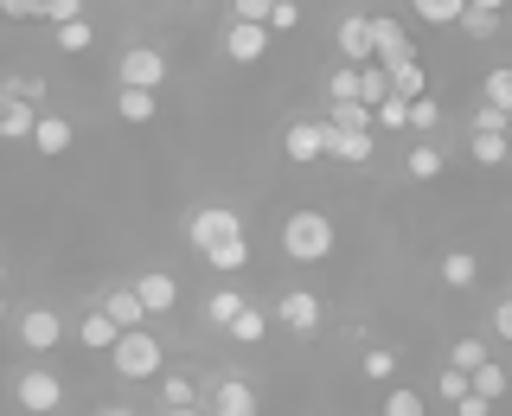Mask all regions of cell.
I'll list each match as a JSON object with an SVG mask.
<instances>
[{"instance_id": "55", "label": "cell", "mask_w": 512, "mask_h": 416, "mask_svg": "<svg viewBox=\"0 0 512 416\" xmlns=\"http://www.w3.org/2000/svg\"><path fill=\"white\" fill-rule=\"evenodd\" d=\"M0 141H7V135H0Z\"/></svg>"}, {"instance_id": "19", "label": "cell", "mask_w": 512, "mask_h": 416, "mask_svg": "<svg viewBox=\"0 0 512 416\" xmlns=\"http://www.w3.org/2000/svg\"><path fill=\"white\" fill-rule=\"evenodd\" d=\"M224 333H231L237 346H256V340H263V333H269V314L256 308V301H244V308L231 314V327H224Z\"/></svg>"}, {"instance_id": "23", "label": "cell", "mask_w": 512, "mask_h": 416, "mask_svg": "<svg viewBox=\"0 0 512 416\" xmlns=\"http://www.w3.org/2000/svg\"><path fill=\"white\" fill-rule=\"evenodd\" d=\"M474 276H480L474 250H448V256H442V282H448V288H474Z\"/></svg>"}, {"instance_id": "5", "label": "cell", "mask_w": 512, "mask_h": 416, "mask_svg": "<svg viewBox=\"0 0 512 416\" xmlns=\"http://www.w3.org/2000/svg\"><path fill=\"white\" fill-rule=\"evenodd\" d=\"M116 77H122V90H160L167 84V52L160 45H128Z\"/></svg>"}, {"instance_id": "30", "label": "cell", "mask_w": 512, "mask_h": 416, "mask_svg": "<svg viewBox=\"0 0 512 416\" xmlns=\"http://www.w3.org/2000/svg\"><path fill=\"white\" fill-rule=\"evenodd\" d=\"M52 45L58 52H90V20H64V26H52Z\"/></svg>"}, {"instance_id": "48", "label": "cell", "mask_w": 512, "mask_h": 416, "mask_svg": "<svg viewBox=\"0 0 512 416\" xmlns=\"http://www.w3.org/2000/svg\"><path fill=\"white\" fill-rule=\"evenodd\" d=\"M0 13L7 20H39V0H0Z\"/></svg>"}, {"instance_id": "8", "label": "cell", "mask_w": 512, "mask_h": 416, "mask_svg": "<svg viewBox=\"0 0 512 416\" xmlns=\"http://www.w3.org/2000/svg\"><path fill=\"white\" fill-rule=\"evenodd\" d=\"M372 52H378V64H410V58H416V45H410L404 20L378 13V20H372Z\"/></svg>"}, {"instance_id": "15", "label": "cell", "mask_w": 512, "mask_h": 416, "mask_svg": "<svg viewBox=\"0 0 512 416\" xmlns=\"http://www.w3.org/2000/svg\"><path fill=\"white\" fill-rule=\"evenodd\" d=\"M96 308H103L109 320H116L122 333H128V327H148V320H154V314H148V301H141L135 288H116V295H103V301H96Z\"/></svg>"}, {"instance_id": "32", "label": "cell", "mask_w": 512, "mask_h": 416, "mask_svg": "<svg viewBox=\"0 0 512 416\" xmlns=\"http://www.w3.org/2000/svg\"><path fill=\"white\" fill-rule=\"evenodd\" d=\"M116 109H122V122H154V90H122Z\"/></svg>"}, {"instance_id": "38", "label": "cell", "mask_w": 512, "mask_h": 416, "mask_svg": "<svg viewBox=\"0 0 512 416\" xmlns=\"http://www.w3.org/2000/svg\"><path fill=\"white\" fill-rule=\"evenodd\" d=\"M480 96H487V103H500V109H512V71H487Z\"/></svg>"}, {"instance_id": "34", "label": "cell", "mask_w": 512, "mask_h": 416, "mask_svg": "<svg viewBox=\"0 0 512 416\" xmlns=\"http://www.w3.org/2000/svg\"><path fill=\"white\" fill-rule=\"evenodd\" d=\"M378 128H410V96H384V103L372 109Z\"/></svg>"}, {"instance_id": "50", "label": "cell", "mask_w": 512, "mask_h": 416, "mask_svg": "<svg viewBox=\"0 0 512 416\" xmlns=\"http://www.w3.org/2000/svg\"><path fill=\"white\" fill-rule=\"evenodd\" d=\"M167 416H212V410H199V404H167Z\"/></svg>"}, {"instance_id": "9", "label": "cell", "mask_w": 512, "mask_h": 416, "mask_svg": "<svg viewBox=\"0 0 512 416\" xmlns=\"http://www.w3.org/2000/svg\"><path fill=\"white\" fill-rule=\"evenodd\" d=\"M327 160H346V167H365V160H372V128H346V122H327Z\"/></svg>"}, {"instance_id": "35", "label": "cell", "mask_w": 512, "mask_h": 416, "mask_svg": "<svg viewBox=\"0 0 512 416\" xmlns=\"http://www.w3.org/2000/svg\"><path fill=\"white\" fill-rule=\"evenodd\" d=\"M442 167H448L442 148H410V180H436Z\"/></svg>"}, {"instance_id": "21", "label": "cell", "mask_w": 512, "mask_h": 416, "mask_svg": "<svg viewBox=\"0 0 512 416\" xmlns=\"http://www.w3.org/2000/svg\"><path fill=\"white\" fill-rule=\"evenodd\" d=\"M468 154L480 167H506L512 160V135H468Z\"/></svg>"}, {"instance_id": "20", "label": "cell", "mask_w": 512, "mask_h": 416, "mask_svg": "<svg viewBox=\"0 0 512 416\" xmlns=\"http://www.w3.org/2000/svg\"><path fill=\"white\" fill-rule=\"evenodd\" d=\"M384 96H391V64H378V58H372V64H359V103H372V109H378Z\"/></svg>"}, {"instance_id": "39", "label": "cell", "mask_w": 512, "mask_h": 416, "mask_svg": "<svg viewBox=\"0 0 512 416\" xmlns=\"http://www.w3.org/2000/svg\"><path fill=\"white\" fill-rule=\"evenodd\" d=\"M301 26V0H276L269 7V32H295Z\"/></svg>"}, {"instance_id": "41", "label": "cell", "mask_w": 512, "mask_h": 416, "mask_svg": "<svg viewBox=\"0 0 512 416\" xmlns=\"http://www.w3.org/2000/svg\"><path fill=\"white\" fill-rule=\"evenodd\" d=\"M160 404H199L192 378H160Z\"/></svg>"}, {"instance_id": "37", "label": "cell", "mask_w": 512, "mask_h": 416, "mask_svg": "<svg viewBox=\"0 0 512 416\" xmlns=\"http://www.w3.org/2000/svg\"><path fill=\"white\" fill-rule=\"evenodd\" d=\"M384 416H429V404L416 391H391V397H384Z\"/></svg>"}, {"instance_id": "2", "label": "cell", "mask_w": 512, "mask_h": 416, "mask_svg": "<svg viewBox=\"0 0 512 416\" xmlns=\"http://www.w3.org/2000/svg\"><path fill=\"white\" fill-rule=\"evenodd\" d=\"M109 365H116L122 378H160V365H167V352H160L154 327H128L116 346H109Z\"/></svg>"}, {"instance_id": "26", "label": "cell", "mask_w": 512, "mask_h": 416, "mask_svg": "<svg viewBox=\"0 0 512 416\" xmlns=\"http://www.w3.org/2000/svg\"><path fill=\"white\" fill-rule=\"evenodd\" d=\"M468 135H512V109L480 103V109H474V122H468Z\"/></svg>"}, {"instance_id": "52", "label": "cell", "mask_w": 512, "mask_h": 416, "mask_svg": "<svg viewBox=\"0 0 512 416\" xmlns=\"http://www.w3.org/2000/svg\"><path fill=\"white\" fill-rule=\"evenodd\" d=\"M0 282H7V263H0Z\"/></svg>"}, {"instance_id": "1", "label": "cell", "mask_w": 512, "mask_h": 416, "mask_svg": "<svg viewBox=\"0 0 512 416\" xmlns=\"http://www.w3.org/2000/svg\"><path fill=\"white\" fill-rule=\"evenodd\" d=\"M282 256H288V263H327V256H333V218L327 212H288Z\"/></svg>"}, {"instance_id": "10", "label": "cell", "mask_w": 512, "mask_h": 416, "mask_svg": "<svg viewBox=\"0 0 512 416\" xmlns=\"http://www.w3.org/2000/svg\"><path fill=\"white\" fill-rule=\"evenodd\" d=\"M58 340H64L58 308H32V314H20V346H26V352H52Z\"/></svg>"}, {"instance_id": "45", "label": "cell", "mask_w": 512, "mask_h": 416, "mask_svg": "<svg viewBox=\"0 0 512 416\" xmlns=\"http://www.w3.org/2000/svg\"><path fill=\"white\" fill-rule=\"evenodd\" d=\"M391 372H397V352H384V346L365 352V378H391Z\"/></svg>"}, {"instance_id": "44", "label": "cell", "mask_w": 512, "mask_h": 416, "mask_svg": "<svg viewBox=\"0 0 512 416\" xmlns=\"http://www.w3.org/2000/svg\"><path fill=\"white\" fill-rule=\"evenodd\" d=\"M436 391H442V404H455V397L468 391V372H461V365H448V372L436 378Z\"/></svg>"}, {"instance_id": "29", "label": "cell", "mask_w": 512, "mask_h": 416, "mask_svg": "<svg viewBox=\"0 0 512 416\" xmlns=\"http://www.w3.org/2000/svg\"><path fill=\"white\" fill-rule=\"evenodd\" d=\"M468 384H474V391H480V397H493V404H500V397H506V384H512V378H506V372H500V365H493V359H487V365H474V372H468Z\"/></svg>"}, {"instance_id": "12", "label": "cell", "mask_w": 512, "mask_h": 416, "mask_svg": "<svg viewBox=\"0 0 512 416\" xmlns=\"http://www.w3.org/2000/svg\"><path fill=\"white\" fill-rule=\"evenodd\" d=\"M372 20L365 13H346L340 20V64H372Z\"/></svg>"}, {"instance_id": "46", "label": "cell", "mask_w": 512, "mask_h": 416, "mask_svg": "<svg viewBox=\"0 0 512 416\" xmlns=\"http://www.w3.org/2000/svg\"><path fill=\"white\" fill-rule=\"evenodd\" d=\"M269 7H276V0H231L237 20H263V26H269Z\"/></svg>"}, {"instance_id": "40", "label": "cell", "mask_w": 512, "mask_h": 416, "mask_svg": "<svg viewBox=\"0 0 512 416\" xmlns=\"http://www.w3.org/2000/svg\"><path fill=\"white\" fill-rule=\"evenodd\" d=\"M327 122H346V128H372V103H333Z\"/></svg>"}, {"instance_id": "25", "label": "cell", "mask_w": 512, "mask_h": 416, "mask_svg": "<svg viewBox=\"0 0 512 416\" xmlns=\"http://www.w3.org/2000/svg\"><path fill=\"white\" fill-rule=\"evenodd\" d=\"M391 96H410V103H416V96H429V77H423V64H391Z\"/></svg>"}, {"instance_id": "7", "label": "cell", "mask_w": 512, "mask_h": 416, "mask_svg": "<svg viewBox=\"0 0 512 416\" xmlns=\"http://www.w3.org/2000/svg\"><path fill=\"white\" fill-rule=\"evenodd\" d=\"M282 154L295 160V167H314V160H327V122H288Z\"/></svg>"}, {"instance_id": "53", "label": "cell", "mask_w": 512, "mask_h": 416, "mask_svg": "<svg viewBox=\"0 0 512 416\" xmlns=\"http://www.w3.org/2000/svg\"><path fill=\"white\" fill-rule=\"evenodd\" d=\"M0 320H7V301H0Z\"/></svg>"}, {"instance_id": "3", "label": "cell", "mask_w": 512, "mask_h": 416, "mask_svg": "<svg viewBox=\"0 0 512 416\" xmlns=\"http://www.w3.org/2000/svg\"><path fill=\"white\" fill-rule=\"evenodd\" d=\"M13 404L32 410V416H52V410L64 404V384H58V372H52V365H26V372L13 378Z\"/></svg>"}, {"instance_id": "11", "label": "cell", "mask_w": 512, "mask_h": 416, "mask_svg": "<svg viewBox=\"0 0 512 416\" xmlns=\"http://www.w3.org/2000/svg\"><path fill=\"white\" fill-rule=\"evenodd\" d=\"M276 320L288 333H314L320 327V295H308V288H288V295L276 301Z\"/></svg>"}, {"instance_id": "49", "label": "cell", "mask_w": 512, "mask_h": 416, "mask_svg": "<svg viewBox=\"0 0 512 416\" xmlns=\"http://www.w3.org/2000/svg\"><path fill=\"white\" fill-rule=\"evenodd\" d=\"M493 333H500V340H512V295L493 308Z\"/></svg>"}, {"instance_id": "18", "label": "cell", "mask_w": 512, "mask_h": 416, "mask_svg": "<svg viewBox=\"0 0 512 416\" xmlns=\"http://www.w3.org/2000/svg\"><path fill=\"white\" fill-rule=\"evenodd\" d=\"M77 340H84L90 352H109V346L122 340V327H116V320H109L103 308H90V314H84V327H77Z\"/></svg>"}, {"instance_id": "31", "label": "cell", "mask_w": 512, "mask_h": 416, "mask_svg": "<svg viewBox=\"0 0 512 416\" xmlns=\"http://www.w3.org/2000/svg\"><path fill=\"white\" fill-rule=\"evenodd\" d=\"M448 365H461V372H474V365H487V340H474V333H461V340L448 346Z\"/></svg>"}, {"instance_id": "27", "label": "cell", "mask_w": 512, "mask_h": 416, "mask_svg": "<svg viewBox=\"0 0 512 416\" xmlns=\"http://www.w3.org/2000/svg\"><path fill=\"white\" fill-rule=\"evenodd\" d=\"M237 308H244V295H237V288H212V295H205V320H212V327H231Z\"/></svg>"}, {"instance_id": "43", "label": "cell", "mask_w": 512, "mask_h": 416, "mask_svg": "<svg viewBox=\"0 0 512 416\" xmlns=\"http://www.w3.org/2000/svg\"><path fill=\"white\" fill-rule=\"evenodd\" d=\"M436 122H442V109L429 103V96H416V103H410V128H416V135H429Z\"/></svg>"}, {"instance_id": "51", "label": "cell", "mask_w": 512, "mask_h": 416, "mask_svg": "<svg viewBox=\"0 0 512 416\" xmlns=\"http://www.w3.org/2000/svg\"><path fill=\"white\" fill-rule=\"evenodd\" d=\"M468 7H493V13H506V7H512V0H468Z\"/></svg>"}, {"instance_id": "36", "label": "cell", "mask_w": 512, "mask_h": 416, "mask_svg": "<svg viewBox=\"0 0 512 416\" xmlns=\"http://www.w3.org/2000/svg\"><path fill=\"white\" fill-rule=\"evenodd\" d=\"M39 20L64 26V20H84V0H39Z\"/></svg>"}, {"instance_id": "13", "label": "cell", "mask_w": 512, "mask_h": 416, "mask_svg": "<svg viewBox=\"0 0 512 416\" xmlns=\"http://www.w3.org/2000/svg\"><path fill=\"white\" fill-rule=\"evenodd\" d=\"M32 122H39V103L0 90V135H7V141H32Z\"/></svg>"}, {"instance_id": "14", "label": "cell", "mask_w": 512, "mask_h": 416, "mask_svg": "<svg viewBox=\"0 0 512 416\" xmlns=\"http://www.w3.org/2000/svg\"><path fill=\"white\" fill-rule=\"evenodd\" d=\"M205 410H212V416H256V391H250L244 378H218Z\"/></svg>"}, {"instance_id": "24", "label": "cell", "mask_w": 512, "mask_h": 416, "mask_svg": "<svg viewBox=\"0 0 512 416\" xmlns=\"http://www.w3.org/2000/svg\"><path fill=\"white\" fill-rule=\"evenodd\" d=\"M461 7H468V0H410V13H416L423 26H455Z\"/></svg>"}, {"instance_id": "4", "label": "cell", "mask_w": 512, "mask_h": 416, "mask_svg": "<svg viewBox=\"0 0 512 416\" xmlns=\"http://www.w3.org/2000/svg\"><path fill=\"white\" fill-rule=\"evenodd\" d=\"M186 237H192V250H218V244H231V237H244V218L231 212V205H205V212H192L186 224Z\"/></svg>"}, {"instance_id": "6", "label": "cell", "mask_w": 512, "mask_h": 416, "mask_svg": "<svg viewBox=\"0 0 512 416\" xmlns=\"http://www.w3.org/2000/svg\"><path fill=\"white\" fill-rule=\"evenodd\" d=\"M269 39H276V32H269L263 20H231V32H224V58L231 64H263Z\"/></svg>"}, {"instance_id": "22", "label": "cell", "mask_w": 512, "mask_h": 416, "mask_svg": "<svg viewBox=\"0 0 512 416\" xmlns=\"http://www.w3.org/2000/svg\"><path fill=\"white\" fill-rule=\"evenodd\" d=\"M205 263L218 269V276H237V269L250 263V237H231V244H218V250H205Z\"/></svg>"}, {"instance_id": "16", "label": "cell", "mask_w": 512, "mask_h": 416, "mask_svg": "<svg viewBox=\"0 0 512 416\" xmlns=\"http://www.w3.org/2000/svg\"><path fill=\"white\" fill-rule=\"evenodd\" d=\"M135 295H141V301H148V314H167V308H173V301H180V282H173V276H167V269H148V276H141V282H135Z\"/></svg>"}, {"instance_id": "42", "label": "cell", "mask_w": 512, "mask_h": 416, "mask_svg": "<svg viewBox=\"0 0 512 416\" xmlns=\"http://www.w3.org/2000/svg\"><path fill=\"white\" fill-rule=\"evenodd\" d=\"M448 410H455V416H493V397H480L474 384H468V391H461V397H455Z\"/></svg>"}, {"instance_id": "47", "label": "cell", "mask_w": 512, "mask_h": 416, "mask_svg": "<svg viewBox=\"0 0 512 416\" xmlns=\"http://www.w3.org/2000/svg\"><path fill=\"white\" fill-rule=\"evenodd\" d=\"M13 96H26V103H45V77H13Z\"/></svg>"}, {"instance_id": "54", "label": "cell", "mask_w": 512, "mask_h": 416, "mask_svg": "<svg viewBox=\"0 0 512 416\" xmlns=\"http://www.w3.org/2000/svg\"><path fill=\"white\" fill-rule=\"evenodd\" d=\"M109 416H128V410H109Z\"/></svg>"}, {"instance_id": "17", "label": "cell", "mask_w": 512, "mask_h": 416, "mask_svg": "<svg viewBox=\"0 0 512 416\" xmlns=\"http://www.w3.org/2000/svg\"><path fill=\"white\" fill-rule=\"evenodd\" d=\"M71 135H77V128L64 122V116H45V109H39V122H32V148H39V154H64V148H71Z\"/></svg>"}, {"instance_id": "33", "label": "cell", "mask_w": 512, "mask_h": 416, "mask_svg": "<svg viewBox=\"0 0 512 416\" xmlns=\"http://www.w3.org/2000/svg\"><path fill=\"white\" fill-rule=\"evenodd\" d=\"M327 96L333 103H359V64H340V71L327 77Z\"/></svg>"}, {"instance_id": "28", "label": "cell", "mask_w": 512, "mask_h": 416, "mask_svg": "<svg viewBox=\"0 0 512 416\" xmlns=\"http://www.w3.org/2000/svg\"><path fill=\"white\" fill-rule=\"evenodd\" d=\"M455 26L468 32V39H493V32H500V13H493V7H461Z\"/></svg>"}]
</instances>
